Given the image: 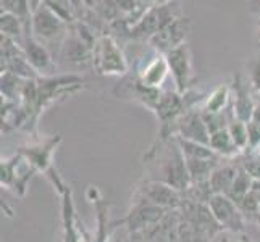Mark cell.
Instances as JSON below:
<instances>
[{
	"mask_svg": "<svg viewBox=\"0 0 260 242\" xmlns=\"http://www.w3.org/2000/svg\"><path fill=\"white\" fill-rule=\"evenodd\" d=\"M144 163H155V171L160 175L155 181H162L179 192H186L187 187L191 186L186 158L179 149L176 137L168 141L157 139L155 144L146 152Z\"/></svg>",
	"mask_w": 260,
	"mask_h": 242,
	"instance_id": "obj_1",
	"label": "cell"
},
{
	"mask_svg": "<svg viewBox=\"0 0 260 242\" xmlns=\"http://www.w3.org/2000/svg\"><path fill=\"white\" fill-rule=\"evenodd\" d=\"M252 192L260 199V181H254L252 183Z\"/></svg>",
	"mask_w": 260,
	"mask_h": 242,
	"instance_id": "obj_30",
	"label": "cell"
},
{
	"mask_svg": "<svg viewBox=\"0 0 260 242\" xmlns=\"http://www.w3.org/2000/svg\"><path fill=\"white\" fill-rule=\"evenodd\" d=\"M257 150H258V154H260V149H257Z\"/></svg>",
	"mask_w": 260,
	"mask_h": 242,
	"instance_id": "obj_33",
	"label": "cell"
},
{
	"mask_svg": "<svg viewBox=\"0 0 260 242\" xmlns=\"http://www.w3.org/2000/svg\"><path fill=\"white\" fill-rule=\"evenodd\" d=\"M179 149H181L184 158H199V160H209V158H221L210 149V146H204L199 142L186 141L176 137Z\"/></svg>",
	"mask_w": 260,
	"mask_h": 242,
	"instance_id": "obj_25",
	"label": "cell"
},
{
	"mask_svg": "<svg viewBox=\"0 0 260 242\" xmlns=\"http://www.w3.org/2000/svg\"><path fill=\"white\" fill-rule=\"evenodd\" d=\"M134 192L141 194L149 202L167 210H179L184 203L183 192L173 189L172 186H168L162 181H155V179H149V178L141 179L138 186L134 187Z\"/></svg>",
	"mask_w": 260,
	"mask_h": 242,
	"instance_id": "obj_10",
	"label": "cell"
},
{
	"mask_svg": "<svg viewBox=\"0 0 260 242\" xmlns=\"http://www.w3.org/2000/svg\"><path fill=\"white\" fill-rule=\"evenodd\" d=\"M31 34L42 44H47L58 36L67 34L70 26L52 10L47 2H31Z\"/></svg>",
	"mask_w": 260,
	"mask_h": 242,
	"instance_id": "obj_6",
	"label": "cell"
},
{
	"mask_svg": "<svg viewBox=\"0 0 260 242\" xmlns=\"http://www.w3.org/2000/svg\"><path fill=\"white\" fill-rule=\"evenodd\" d=\"M228 131L233 137V142L238 147V150L241 152V155L246 154L249 150V131H247V124L239 121L235 113L231 115L230 123H228Z\"/></svg>",
	"mask_w": 260,
	"mask_h": 242,
	"instance_id": "obj_26",
	"label": "cell"
},
{
	"mask_svg": "<svg viewBox=\"0 0 260 242\" xmlns=\"http://www.w3.org/2000/svg\"><path fill=\"white\" fill-rule=\"evenodd\" d=\"M136 75L146 86L154 87V89H162L165 79L170 75V68H168L165 55L155 52V55L152 57V60L147 61Z\"/></svg>",
	"mask_w": 260,
	"mask_h": 242,
	"instance_id": "obj_18",
	"label": "cell"
},
{
	"mask_svg": "<svg viewBox=\"0 0 260 242\" xmlns=\"http://www.w3.org/2000/svg\"><path fill=\"white\" fill-rule=\"evenodd\" d=\"M92 68L99 76H128L129 63L115 36L104 34L97 39Z\"/></svg>",
	"mask_w": 260,
	"mask_h": 242,
	"instance_id": "obj_3",
	"label": "cell"
},
{
	"mask_svg": "<svg viewBox=\"0 0 260 242\" xmlns=\"http://www.w3.org/2000/svg\"><path fill=\"white\" fill-rule=\"evenodd\" d=\"M209 209L221 226L223 232H236V234H244L246 232L247 220L241 209L228 195L213 194L209 200Z\"/></svg>",
	"mask_w": 260,
	"mask_h": 242,
	"instance_id": "obj_9",
	"label": "cell"
},
{
	"mask_svg": "<svg viewBox=\"0 0 260 242\" xmlns=\"http://www.w3.org/2000/svg\"><path fill=\"white\" fill-rule=\"evenodd\" d=\"M238 168H239V163H220L215 168V171L212 173L209 179L212 194L226 195L238 176Z\"/></svg>",
	"mask_w": 260,
	"mask_h": 242,
	"instance_id": "obj_19",
	"label": "cell"
},
{
	"mask_svg": "<svg viewBox=\"0 0 260 242\" xmlns=\"http://www.w3.org/2000/svg\"><path fill=\"white\" fill-rule=\"evenodd\" d=\"M23 50H24L26 58L29 61V65L34 68L36 73L39 75V78L55 76V58H53V55L50 53L46 44H42L36 39L31 34V31L26 32L24 36Z\"/></svg>",
	"mask_w": 260,
	"mask_h": 242,
	"instance_id": "obj_15",
	"label": "cell"
},
{
	"mask_svg": "<svg viewBox=\"0 0 260 242\" xmlns=\"http://www.w3.org/2000/svg\"><path fill=\"white\" fill-rule=\"evenodd\" d=\"M49 181L53 184L60 195L61 202V242H86V232L83 229L81 221L76 215V207L73 202V191L71 187L61 179L57 168L52 169L47 175Z\"/></svg>",
	"mask_w": 260,
	"mask_h": 242,
	"instance_id": "obj_4",
	"label": "cell"
},
{
	"mask_svg": "<svg viewBox=\"0 0 260 242\" xmlns=\"http://www.w3.org/2000/svg\"><path fill=\"white\" fill-rule=\"evenodd\" d=\"M167 63L170 68V75L173 78L175 83V91L178 94H186L191 91L192 84L196 83V73H194V65H192V52L187 44L178 47L172 52H168L167 55Z\"/></svg>",
	"mask_w": 260,
	"mask_h": 242,
	"instance_id": "obj_7",
	"label": "cell"
},
{
	"mask_svg": "<svg viewBox=\"0 0 260 242\" xmlns=\"http://www.w3.org/2000/svg\"><path fill=\"white\" fill-rule=\"evenodd\" d=\"M249 84L255 92L260 94V58L249 63Z\"/></svg>",
	"mask_w": 260,
	"mask_h": 242,
	"instance_id": "obj_29",
	"label": "cell"
},
{
	"mask_svg": "<svg viewBox=\"0 0 260 242\" xmlns=\"http://www.w3.org/2000/svg\"><path fill=\"white\" fill-rule=\"evenodd\" d=\"M86 194H87V199L92 203V207L95 210V217H97L95 234L92 237L86 236V242H110L112 232L116 228V221L109 220L110 202L105 199L102 192L99 191L95 186H89Z\"/></svg>",
	"mask_w": 260,
	"mask_h": 242,
	"instance_id": "obj_16",
	"label": "cell"
},
{
	"mask_svg": "<svg viewBox=\"0 0 260 242\" xmlns=\"http://www.w3.org/2000/svg\"><path fill=\"white\" fill-rule=\"evenodd\" d=\"M252 183H254V179L247 175V171H246V169H244L243 166H241V163H239L238 176H236L235 183H233L231 189H230V192H228L226 195H228L230 199L239 207V203L244 200V197H246L250 191H252Z\"/></svg>",
	"mask_w": 260,
	"mask_h": 242,
	"instance_id": "obj_24",
	"label": "cell"
},
{
	"mask_svg": "<svg viewBox=\"0 0 260 242\" xmlns=\"http://www.w3.org/2000/svg\"><path fill=\"white\" fill-rule=\"evenodd\" d=\"M0 31H2L4 38L12 39L23 47L24 36H26V32L31 31V28L26 26L18 16L8 13V12H2V15H0Z\"/></svg>",
	"mask_w": 260,
	"mask_h": 242,
	"instance_id": "obj_21",
	"label": "cell"
},
{
	"mask_svg": "<svg viewBox=\"0 0 260 242\" xmlns=\"http://www.w3.org/2000/svg\"><path fill=\"white\" fill-rule=\"evenodd\" d=\"M183 16L181 7L176 2H160L152 4L149 10L141 18L139 23L128 32L126 38L133 41H150L152 38L172 24L176 18Z\"/></svg>",
	"mask_w": 260,
	"mask_h": 242,
	"instance_id": "obj_2",
	"label": "cell"
},
{
	"mask_svg": "<svg viewBox=\"0 0 260 242\" xmlns=\"http://www.w3.org/2000/svg\"><path fill=\"white\" fill-rule=\"evenodd\" d=\"M21 154L16 152L15 155L8 157V158H2V163H0V184L7 189H12L15 184V178H16V169L18 165L21 163Z\"/></svg>",
	"mask_w": 260,
	"mask_h": 242,
	"instance_id": "obj_27",
	"label": "cell"
},
{
	"mask_svg": "<svg viewBox=\"0 0 260 242\" xmlns=\"http://www.w3.org/2000/svg\"><path fill=\"white\" fill-rule=\"evenodd\" d=\"M221 242H233V240H230L228 237H223V239H221ZM238 242H254V240H250L249 237H246V236H243V239H239Z\"/></svg>",
	"mask_w": 260,
	"mask_h": 242,
	"instance_id": "obj_31",
	"label": "cell"
},
{
	"mask_svg": "<svg viewBox=\"0 0 260 242\" xmlns=\"http://www.w3.org/2000/svg\"><path fill=\"white\" fill-rule=\"evenodd\" d=\"M257 44L260 49V20H257Z\"/></svg>",
	"mask_w": 260,
	"mask_h": 242,
	"instance_id": "obj_32",
	"label": "cell"
},
{
	"mask_svg": "<svg viewBox=\"0 0 260 242\" xmlns=\"http://www.w3.org/2000/svg\"><path fill=\"white\" fill-rule=\"evenodd\" d=\"M210 149L221 158H239L241 152L233 142V137L228 131V128L215 131L210 134Z\"/></svg>",
	"mask_w": 260,
	"mask_h": 242,
	"instance_id": "obj_23",
	"label": "cell"
},
{
	"mask_svg": "<svg viewBox=\"0 0 260 242\" xmlns=\"http://www.w3.org/2000/svg\"><path fill=\"white\" fill-rule=\"evenodd\" d=\"M162 92H164L162 89H154V87L146 86L139 79L138 75L124 76L113 89V94L116 95V98H123V100L139 103L144 107V109L150 110L152 113H154L160 97H162Z\"/></svg>",
	"mask_w": 260,
	"mask_h": 242,
	"instance_id": "obj_8",
	"label": "cell"
},
{
	"mask_svg": "<svg viewBox=\"0 0 260 242\" xmlns=\"http://www.w3.org/2000/svg\"><path fill=\"white\" fill-rule=\"evenodd\" d=\"M241 166H243L247 175L254 179V181H260V154L258 150H247L246 154L239 157Z\"/></svg>",
	"mask_w": 260,
	"mask_h": 242,
	"instance_id": "obj_28",
	"label": "cell"
},
{
	"mask_svg": "<svg viewBox=\"0 0 260 242\" xmlns=\"http://www.w3.org/2000/svg\"><path fill=\"white\" fill-rule=\"evenodd\" d=\"M231 105V84H220L205 97L201 110L205 113H221Z\"/></svg>",
	"mask_w": 260,
	"mask_h": 242,
	"instance_id": "obj_20",
	"label": "cell"
},
{
	"mask_svg": "<svg viewBox=\"0 0 260 242\" xmlns=\"http://www.w3.org/2000/svg\"><path fill=\"white\" fill-rule=\"evenodd\" d=\"M60 144H61V134H55V136H50L44 141H36L32 144L23 146L16 152H20L23 158L38 173L47 175L52 168H55V165H53V154H55V150Z\"/></svg>",
	"mask_w": 260,
	"mask_h": 242,
	"instance_id": "obj_12",
	"label": "cell"
},
{
	"mask_svg": "<svg viewBox=\"0 0 260 242\" xmlns=\"http://www.w3.org/2000/svg\"><path fill=\"white\" fill-rule=\"evenodd\" d=\"M191 31H192L191 18L183 15V16L176 18L172 24H168L164 31H160L155 38H152L149 41V46L157 53L167 55L168 52H172L178 47L184 46V44H187Z\"/></svg>",
	"mask_w": 260,
	"mask_h": 242,
	"instance_id": "obj_11",
	"label": "cell"
},
{
	"mask_svg": "<svg viewBox=\"0 0 260 242\" xmlns=\"http://www.w3.org/2000/svg\"><path fill=\"white\" fill-rule=\"evenodd\" d=\"M231 109L239 121L247 124L252 120L255 100L252 98V94H250L249 81H244L241 75H236L231 84Z\"/></svg>",
	"mask_w": 260,
	"mask_h": 242,
	"instance_id": "obj_17",
	"label": "cell"
},
{
	"mask_svg": "<svg viewBox=\"0 0 260 242\" xmlns=\"http://www.w3.org/2000/svg\"><path fill=\"white\" fill-rule=\"evenodd\" d=\"M0 58H2V73H12L23 79H38L39 75L29 65L24 50L20 44L15 41L4 38L0 39Z\"/></svg>",
	"mask_w": 260,
	"mask_h": 242,
	"instance_id": "obj_13",
	"label": "cell"
},
{
	"mask_svg": "<svg viewBox=\"0 0 260 242\" xmlns=\"http://www.w3.org/2000/svg\"><path fill=\"white\" fill-rule=\"evenodd\" d=\"M168 212L170 210L158 207V205L149 202L146 197L133 191L129 210L124 218L116 220V226H124L128 229L129 237H133L154 228L158 221L164 220Z\"/></svg>",
	"mask_w": 260,
	"mask_h": 242,
	"instance_id": "obj_5",
	"label": "cell"
},
{
	"mask_svg": "<svg viewBox=\"0 0 260 242\" xmlns=\"http://www.w3.org/2000/svg\"><path fill=\"white\" fill-rule=\"evenodd\" d=\"M94 47L95 46L89 44L78 34V31L73 26H70L60 46V58L70 65H76V66L91 65L92 66Z\"/></svg>",
	"mask_w": 260,
	"mask_h": 242,
	"instance_id": "obj_14",
	"label": "cell"
},
{
	"mask_svg": "<svg viewBox=\"0 0 260 242\" xmlns=\"http://www.w3.org/2000/svg\"><path fill=\"white\" fill-rule=\"evenodd\" d=\"M221 158H209V160H199V158H186L187 173L191 178V184L197 183H207L215 168L220 165Z\"/></svg>",
	"mask_w": 260,
	"mask_h": 242,
	"instance_id": "obj_22",
	"label": "cell"
}]
</instances>
